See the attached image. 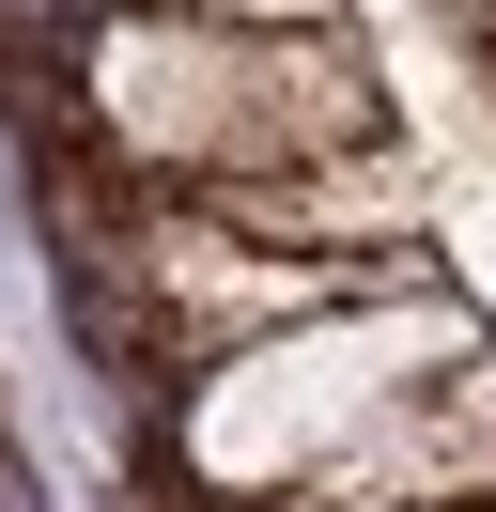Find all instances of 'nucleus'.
Returning <instances> with one entry per match:
<instances>
[{
  "instance_id": "f257e3e1",
  "label": "nucleus",
  "mask_w": 496,
  "mask_h": 512,
  "mask_svg": "<svg viewBox=\"0 0 496 512\" xmlns=\"http://www.w3.org/2000/svg\"><path fill=\"white\" fill-rule=\"evenodd\" d=\"M465 497H496V357L481 342L450 373H419L357 450H326V481L295 512H465Z\"/></svg>"
},
{
  "instance_id": "f03ea898",
  "label": "nucleus",
  "mask_w": 496,
  "mask_h": 512,
  "mask_svg": "<svg viewBox=\"0 0 496 512\" xmlns=\"http://www.w3.org/2000/svg\"><path fill=\"white\" fill-rule=\"evenodd\" d=\"M93 78H109V140L124 156H233L248 171V94H264V47L217 32H93Z\"/></svg>"
},
{
  "instance_id": "7ed1b4c3",
  "label": "nucleus",
  "mask_w": 496,
  "mask_h": 512,
  "mask_svg": "<svg viewBox=\"0 0 496 512\" xmlns=\"http://www.w3.org/2000/svg\"><path fill=\"white\" fill-rule=\"evenodd\" d=\"M357 357H372V342H310V357L264 342V357H233V388L202 404V466H217V481H279L295 435H326V419H388L403 388L357 373Z\"/></svg>"
},
{
  "instance_id": "20e7f679",
  "label": "nucleus",
  "mask_w": 496,
  "mask_h": 512,
  "mask_svg": "<svg viewBox=\"0 0 496 512\" xmlns=\"http://www.w3.org/2000/svg\"><path fill=\"white\" fill-rule=\"evenodd\" d=\"M372 125H388V94H372V63L310 16L295 47H264V94H248V171H310V156H372Z\"/></svg>"
},
{
  "instance_id": "39448f33",
  "label": "nucleus",
  "mask_w": 496,
  "mask_h": 512,
  "mask_svg": "<svg viewBox=\"0 0 496 512\" xmlns=\"http://www.w3.org/2000/svg\"><path fill=\"white\" fill-rule=\"evenodd\" d=\"M217 32H310V0H202Z\"/></svg>"
},
{
  "instance_id": "423d86ee",
  "label": "nucleus",
  "mask_w": 496,
  "mask_h": 512,
  "mask_svg": "<svg viewBox=\"0 0 496 512\" xmlns=\"http://www.w3.org/2000/svg\"><path fill=\"white\" fill-rule=\"evenodd\" d=\"M155 512H264V497H155Z\"/></svg>"
},
{
  "instance_id": "0eeeda50",
  "label": "nucleus",
  "mask_w": 496,
  "mask_h": 512,
  "mask_svg": "<svg viewBox=\"0 0 496 512\" xmlns=\"http://www.w3.org/2000/svg\"><path fill=\"white\" fill-rule=\"evenodd\" d=\"M0 512H47V497H31V481H16V466H0Z\"/></svg>"
}]
</instances>
